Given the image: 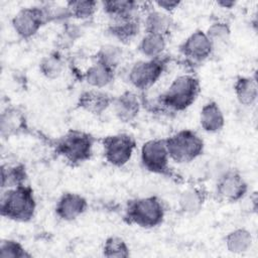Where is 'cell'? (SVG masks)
Returning a JSON list of instances; mask_svg holds the SVG:
<instances>
[{
	"instance_id": "5b68a950",
	"label": "cell",
	"mask_w": 258,
	"mask_h": 258,
	"mask_svg": "<svg viewBox=\"0 0 258 258\" xmlns=\"http://www.w3.org/2000/svg\"><path fill=\"white\" fill-rule=\"evenodd\" d=\"M169 158L186 163L198 158L204 150L203 139L194 131L184 129L165 139Z\"/></svg>"
},
{
	"instance_id": "ffe728a7",
	"label": "cell",
	"mask_w": 258,
	"mask_h": 258,
	"mask_svg": "<svg viewBox=\"0 0 258 258\" xmlns=\"http://www.w3.org/2000/svg\"><path fill=\"white\" fill-rule=\"evenodd\" d=\"M114 73V70L99 62H95L85 73L84 78L86 82L92 87L101 89L108 86L113 81Z\"/></svg>"
},
{
	"instance_id": "44dd1931",
	"label": "cell",
	"mask_w": 258,
	"mask_h": 258,
	"mask_svg": "<svg viewBox=\"0 0 258 258\" xmlns=\"http://www.w3.org/2000/svg\"><path fill=\"white\" fill-rule=\"evenodd\" d=\"M104 11L112 18V20L125 19L136 16L135 12L138 8V3L135 1H105L103 2Z\"/></svg>"
},
{
	"instance_id": "3957f363",
	"label": "cell",
	"mask_w": 258,
	"mask_h": 258,
	"mask_svg": "<svg viewBox=\"0 0 258 258\" xmlns=\"http://www.w3.org/2000/svg\"><path fill=\"white\" fill-rule=\"evenodd\" d=\"M94 138L80 130H70L56 141V152L71 164L83 163L91 158Z\"/></svg>"
},
{
	"instance_id": "4316f807",
	"label": "cell",
	"mask_w": 258,
	"mask_h": 258,
	"mask_svg": "<svg viewBox=\"0 0 258 258\" xmlns=\"http://www.w3.org/2000/svg\"><path fill=\"white\" fill-rule=\"evenodd\" d=\"M63 60L56 52L43 57L39 63L41 74L47 79L58 78L63 71Z\"/></svg>"
},
{
	"instance_id": "2e32d148",
	"label": "cell",
	"mask_w": 258,
	"mask_h": 258,
	"mask_svg": "<svg viewBox=\"0 0 258 258\" xmlns=\"http://www.w3.org/2000/svg\"><path fill=\"white\" fill-rule=\"evenodd\" d=\"M200 121L203 129L210 133L220 131L225 125V118L219 105L211 101L204 105L201 110Z\"/></svg>"
},
{
	"instance_id": "8fae6325",
	"label": "cell",
	"mask_w": 258,
	"mask_h": 258,
	"mask_svg": "<svg viewBox=\"0 0 258 258\" xmlns=\"http://www.w3.org/2000/svg\"><path fill=\"white\" fill-rule=\"evenodd\" d=\"M179 49L180 52L190 60L203 61L211 55L213 45L206 32L197 30L181 43Z\"/></svg>"
},
{
	"instance_id": "f546056e",
	"label": "cell",
	"mask_w": 258,
	"mask_h": 258,
	"mask_svg": "<svg viewBox=\"0 0 258 258\" xmlns=\"http://www.w3.org/2000/svg\"><path fill=\"white\" fill-rule=\"evenodd\" d=\"M71 16L79 19H88L92 17L97 9L96 1H71L67 3Z\"/></svg>"
},
{
	"instance_id": "6da1fadb",
	"label": "cell",
	"mask_w": 258,
	"mask_h": 258,
	"mask_svg": "<svg viewBox=\"0 0 258 258\" xmlns=\"http://www.w3.org/2000/svg\"><path fill=\"white\" fill-rule=\"evenodd\" d=\"M35 209L33 189L29 185L21 184L7 188L2 194L0 212L7 219L16 222H28L33 218Z\"/></svg>"
},
{
	"instance_id": "9a60e30c",
	"label": "cell",
	"mask_w": 258,
	"mask_h": 258,
	"mask_svg": "<svg viewBox=\"0 0 258 258\" xmlns=\"http://www.w3.org/2000/svg\"><path fill=\"white\" fill-rule=\"evenodd\" d=\"M26 128V122L23 114L15 108H6L1 113L0 131L3 138L16 135Z\"/></svg>"
},
{
	"instance_id": "ac0fdd59",
	"label": "cell",
	"mask_w": 258,
	"mask_h": 258,
	"mask_svg": "<svg viewBox=\"0 0 258 258\" xmlns=\"http://www.w3.org/2000/svg\"><path fill=\"white\" fill-rule=\"evenodd\" d=\"M145 31L146 33H153L165 36L172 25L170 15L164 11L151 10L145 18Z\"/></svg>"
},
{
	"instance_id": "83f0119b",
	"label": "cell",
	"mask_w": 258,
	"mask_h": 258,
	"mask_svg": "<svg viewBox=\"0 0 258 258\" xmlns=\"http://www.w3.org/2000/svg\"><path fill=\"white\" fill-rule=\"evenodd\" d=\"M206 34L210 39L214 49L215 46L226 44L229 41L231 29L225 22H215L208 28Z\"/></svg>"
},
{
	"instance_id": "7402d4cb",
	"label": "cell",
	"mask_w": 258,
	"mask_h": 258,
	"mask_svg": "<svg viewBox=\"0 0 258 258\" xmlns=\"http://www.w3.org/2000/svg\"><path fill=\"white\" fill-rule=\"evenodd\" d=\"M234 91L238 101L245 106L254 104L258 96L256 81L249 77L239 78L234 85Z\"/></svg>"
},
{
	"instance_id": "603a6c76",
	"label": "cell",
	"mask_w": 258,
	"mask_h": 258,
	"mask_svg": "<svg viewBox=\"0 0 258 258\" xmlns=\"http://www.w3.org/2000/svg\"><path fill=\"white\" fill-rule=\"evenodd\" d=\"M165 36L153 33H146L139 43V50L143 55L149 58H155L160 56V54L165 49Z\"/></svg>"
},
{
	"instance_id": "484cf974",
	"label": "cell",
	"mask_w": 258,
	"mask_h": 258,
	"mask_svg": "<svg viewBox=\"0 0 258 258\" xmlns=\"http://www.w3.org/2000/svg\"><path fill=\"white\" fill-rule=\"evenodd\" d=\"M122 57V48L113 44H105L101 46L95 56L96 62L104 64L114 71L121 63Z\"/></svg>"
},
{
	"instance_id": "52a82bcc",
	"label": "cell",
	"mask_w": 258,
	"mask_h": 258,
	"mask_svg": "<svg viewBox=\"0 0 258 258\" xmlns=\"http://www.w3.org/2000/svg\"><path fill=\"white\" fill-rule=\"evenodd\" d=\"M169 154L165 139H152L145 142L141 148V162L148 171L169 175Z\"/></svg>"
},
{
	"instance_id": "30bf717a",
	"label": "cell",
	"mask_w": 258,
	"mask_h": 258,
	"mask_svg": "<svg viewBox=\"0 0 258 258\" xmlns=\"http://www.w3.org/2000/svg\"><path fill=\"white\" fill-rule=\"evenodd\" d=\"M247 190V182L236 170H227L218 177L216 192L223 201L238 202L246 195Z\"/></svg>"
},
{
	"instance_id": "4fadbf2b",
	"label": "cell",
	"mask_w": 258,
	"mask_h": 258,
	"mask_svg": "<svg viewBox=\"0 0 258 258\" xmlns=\"http://www.w3.org/2000/svg\"><path fill=\"white\" fill-rule=\"evenodd\" d=\"M112 97L100 90H88L83 92L78 100V105L83 110L94 114L101 115L113 103Z\"/></svg>"
},
{
	"instance_id": "1f68e13d",
	"label": "cell",
	"mask_w": 258,
	"mask_h": 258,
	"mask_svg": "<svg viewBox=\"0 0 258 258\" xmlns=\"http://www.w3.org/2000/svg\"><path fill=\"white\" fill-rule=\"evenodd\" d=\"M66 24L67 25L64 26L62 33L60 34L59 39H58L59 45H61L62 47L71 45L81 35L80 27H78L75 24H71V23H66Z\"/></svg>"
},
{
	"instance_id": "8992f818",
	"label": "cell",
	"mask_w": 258,
	"mask_h": 258,
	"mask_svg": "<svg viewBox=\"0 0 258 258\" xmlns=\"http://www.w3.org/2000/svg\"><path fill=\"white\" fill-rule=\"evenodd\" d=\"M136 143L132 136L120 133L103 139L104 156L106 160L117 167L125 165L131 158Z\"/></svg>"
},
{
	"instance_id": "277c9868",
	"label": "cell",
	"mask_w": 258,
	"mask_h": 258,
	"mask_svg": "<svg viewBox=\"0 0 258 258\" xmlns=\"http://www.w3.org/2000/svg\"><path fill=\"white\" fill-rule=\"evenodd\" d=\"M164 218V208L157 197H146L131 201L126 209L125 219L130 224L142 228L160 225Z\"/></svg>"
},
{
	"instance_id": "7a4b0ae2",
	"label": "cell",
	"mask_w": 258,
	"mask_h": 258,
	"mask_svg": "<svg viewBox=\"0 0 258 258\" xmlns=\"http://www.w3.org/2000/svg\"><path fill=\"white\" fill-rule=\"evenodd\" d=\"M200 90V82L197 78L181 75L175 78L160 96V103L171 111H183L196 101Z\"/></svg>"
},
{
	"instance_id": "d6a6232c",
	"label": "cell",
	"mask_w": 258,
	"mask_h": 258,
	"mask_svg": "<svg viewBox=\"0 0 258 258\" xmlns=\"http://www.w3.org/2000/svg\"><path fill=\"white\" fill-rule=\"evenodd\" d=\"M155 4L162 9L164 12L168 13L171 12L173 10H175L179 5H180V1H176V0H158L155 2Z\"/></svg>"
},
{
	"instance_id": "d6986e66",
	"label": "cell",
	"mask_w": 258,
	"mask_h": 258,
	"mask_svg": "<svg viewBox=\"0 0 258 258\" xmlns=\"http://www.w3.org/2000/svg\"><path fill=\"white\" fill-rule=\"evenodd\" d=\"M206 195L201 188L190 187L181 192L178 199L179 209L189 215L198 214L204 206Z\"/></svg>"
},
{
	"instance_id": "836d02e7",
	"label": "cell",
	"mask_w": 258,
	"mask_h": 258,
	"mask_svg": "<svg viewBox=\"0 0 258 258\" xmlns=\"http://www.w3.org/2000/svg\"><path fill=\"white\" fill-rule=\"evenodd\" d=\"M218 5L222 6L223 8H232L234 5H235V2L234 1H219L218 2Z\"/></svg>"
},
{
	"instance_id": "7c38bea8",
	"label": "cell",
	"mask_w": 258,
	"mask_h": 258,
	"mask_svg": "<svg viewBox=\"0 0 258 258\" xmlns=\"http://www.w3.org/2000/svg\"><path fill=\"white\" fill-rule=\"evenodd\" d=\"M87 209V201L84 197L74 192L63 194L55 207L56 215L63 221H74Z\"/></svg>"
},
{
	"instance_id": "cb8c5ba5",
	"label": "cell",
	"mask_w": 258,
	"mask_h": 258,
	"mask_svg": "<svg viewBox=\"0 0 258 258\" xmlns=\"http://www.w3.org/2000/svg\"><path fill=\"white\" fill-rule=\"evenodd\" d=\"M252 245V236L246 229H237L226 237L227 249L232 253H243Z\"/></svg>"
},
{
	"instance_id": "ba28073f",
	"label": "cell",
	"mask_w": 258,
	"mask_h": 258,
	"mask_svg": "<svg viewBox=\"0 0 258 258\" xmlns=\"http://www.w3.org/2000/svg\"><path fill=\"white\" fill-rule=\"evenodd\" d=\"M165 66V59L161 57L135 62L128 73L129 82L137 89H148L161 77Z\"/></svg>"
},
{
	"instance_id": "f1b7e54d",
	"label": "cell",
	"mask_w": 258,
	"mask_h": 258,
	"mask_svg": "<svg viewBox=\"0 0 258 258\" xmlns=\"http://www.w3.org/2000/svg\"><path fill=\"white\" fill-rule=\"evenodd\" d=\"M129 248L126 242L119 237H110L103 247V255L106 257L125 258L129 256Z\"/></svg>"
},
{
	"instance_id": "d4e9b609",
	"label": "cell",
	"mask_w": 258,
	"mask_h": 258,
	"mask_svg": "<svg viewBox=\"0 0 258 258\" xmlns=\"http://www.w3.org/2000/svg\"><path fill=\"white\" fill-rule=\"evenodd\" d=\"M2 173V187L11 188L21 184H24L26 179V170L24 165L22 164H14V165H2L1 167Z\"/></svg>"
},
{
	"instance_id": "5bb4252c",
	"label": "cell",
	"mask_w": 258,
	"mask_h": 258,
	"mask_svg": "<svg viewBox=\"0 0 258 258\" xmlns=\"http://www.w3.org/2000/svg\"><path fill=\"white\" fill-rule=\"evenodd\" d=\"M114 111L117 118L122 122H130L134 120L140 110V101L138 96L126 91L113 101Z\"/></svg>"
},
{
	"instance_id": "9c48e42d",
	"label": "cell",
	"mask_w": 258,
	"mask_h": 258,
	"mask_svg": "<svg viewBox=\"0 0 258 258\" xmlns=\"http://www.w3.org/2000/svg\"><path fill=\"white\" fill-rule=\"evenodd\" d=\"M46 22L43 7L23 8L12 18V26L15 32L22 38L33 36Z\"/></svg>"
},
{
	"instance_id": "4dcf8cb0",
	"label": "cell",
	"mask_w": 258,
	"mask_h": 258,
	"mask_svg": "<svg viewBox=\"0 0 258 258\" xmlns=\"http://www.w3.org/2000/svg\"><path fill=\"white\" fill-rule=\"evenodd\" d=\"M1 258H25L30 257L20 243L15 240H3L0 244Z\"/></svg>"
},
{
	"instance_id": "e0dca14e",
	"label": "cell",
	"mask_w": 258,
	"mask_h": 258,
	"mask_svg": "<svg viewBox=\"0 0 258 258\" xmlns=\"http://www.w3.org/2000/svg\"><path fill=\"white\" fill-rule=\"evenodd\" d=\"M139 20L136 16L112 20L108 27L109 33L122 42L131 41L139 31Z\"/></svg>"
}]
</instances>
